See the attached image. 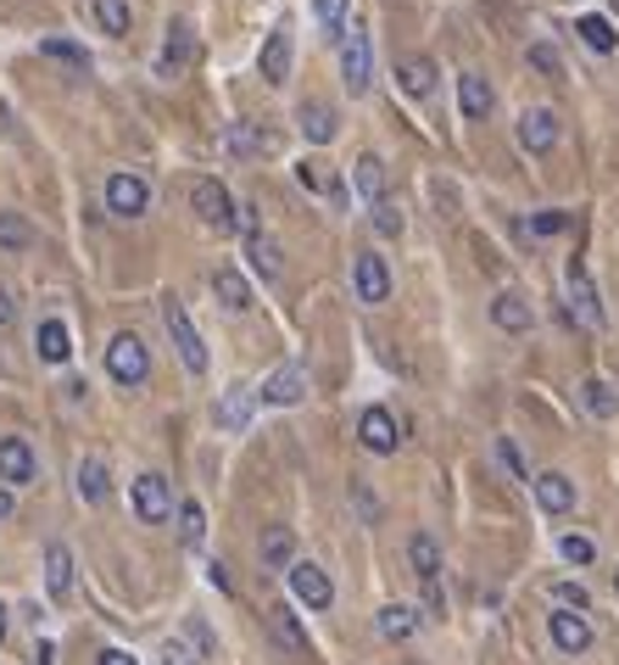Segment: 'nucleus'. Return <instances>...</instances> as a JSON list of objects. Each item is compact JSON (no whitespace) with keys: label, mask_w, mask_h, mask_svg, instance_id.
I'll return each mask as SVG.
<instances>
[{"label":"nucleus","mask_w":619,"mask_h":665,"mask_svg":"<svg viewBox=\"0 0 619 665\" xmlns=\"http://www.w3.org/2000/svg\"><path fill=\"white\" fill-rule=\"evenodd\" d=\"M374 235H385V241H396V235H402V207H396L391 196H380V202H374Z\"/></svg>","instance_id":"nucleus-40"},{"label":"nucleus","mask_w":619,"mask_h":665,"mask_svg":"<svg viewBox=\"0 0 619 665\" xmlns=\"http://www.w3.org/2000/svg\"><path fill=\"white\" fill-rule=\"evenodd\" d=\"M552 604H558V609H574V615H586V609H591V598H586V587H580V581H552Z\"/></svg>","instance_id":"nucleus-43"},{"label":"nucleus","mask_w":619,"mask_h":665,"mask_svg":"<svg viewBox=\"0 0 619 665\" xmlns=\"http://www.w3.org/2000/svg\"><path fill=\"white\" fill-rule=\"evenodd\" d=\"M163 324H168V336H174V348H179V364H185L190 375H207V342H202V330L190 324V313H185L179 296H163Z\"/></svg>","instance_id":"nucleus-2"},{"label":"nucleus","mask_w":619,"mask_h":665,"mask_svg":"<svg viewBox=\"0 0 619 665\" xmlns=\"http://www.w3.org/2000/svg\"><path fill=\"white\" fill-rule=\"evenodd\" d=\"M46 587H51V598L73 593V548L68 542H46Z\"/></svg>","instance_id":"nucleus-22"},{"label":"nucleus","mask_w":619,"mask_h":665,"mask_svg":"<svg viewBox=\"0 0 619 665\" xmlns=\"http://www.w3.org/2000/svg\"><path fill=\"white\" fill-rule=\"evenodd\" d=\"M190 51H196V35H190L185 18H174L168 35H163V51H157V79H179L185 62H190Z\"/></svg>","instance_id":"nucleus-11"},{"label":"nucleus","mask_w":619,"mask_h":665,"mask_svg":"<svg viewBox=\"0 0 619 665\" xmlns=\"http://www.w3.org/2000/svg\"><path fill=\"white\" fill-rule=\"evenodd\" d=\"M296 124H302V135H307L313 146H330V140L341 135V118H335L330 101H302V107H296Z\"/></svg>","instance_id":"nucleus-17"},{"label":"nucleus","mask_w":619,"mask_h":665,"mask_svg":"<svg viewBox=\"0 0 619 665\" xmlns=\"http://www.w3.org/2000/svg\"><path fill=\"white\" fill-rule=\"evenodd\" d=\"M341 79H346L352 96H363V90L374 85V40H369L363 23H352V29L341 35Z\"/></svg>","instance_id":"nucleus-3"},{"label":"nucleus","mask_w":619,"mask_h":665,"mask_svg":"<svg viewBox=\"0 0 619 665\" xmlns=\"http://www.w3.org/2000/svg\"><path fill=\"white\" fill-rule=\"evenodd\" d=\"M40 51H46V57H57V62H68V68H90V57H85L73 40H40Z\"/></svg>","instance_id":"nucleus-45"},{"label":"nucleus","mask_w":619,"mask_h":665,"mask_svg":"<svg viewBox=\"0 0 619 665\" xmlns=\"http://www.w3.org/2000/svg\"><path fill=\"white\" fill-rule=\"evenodd\" d=\"M252 403H257V392L252 387H229L224 398H218V431H246V420H252Z\"/></svg>","instance_id":"nucleus-21"},{"label":"nucleus","mask_w":619,"mask_h":665,"mask_svg":"<svg viewBox=\"0 0 619 665\" xmlns=\"http://www.w3.org/2000/svg\"><path fill=\"white\" fill-rule=\"evenodd\" d=\"M268 632H274V643H279V648L307 654V626H302V615H296L291 604H274V609H268Z\"/></svg>","instance_id":"nucleus-20"},{"label":"nucleus","mask_w":619,"mask_h":665,"mask_svg":"<svg viewBox=\"0 0 619 665\" xmlns=\"http://www.w3.org/2000/svg\"><path fill=\"white\" fill-rule=\"evenodd\" d=\"M558 554H563L569 565H591V559H597V542H591V537H580V531H563Z\"/></svg>","instance_id":"nucleus-42"},{"label":"nucleus","mask_w":619,"mask_h":665,"mask_svg":"<svg viewBox=\"0 0 619 665\" xmlns=\"http://www.w3.org/2000/svg\"><path fill=\"white\" fill-rule=\"evenodd\" d=\"M352 285H357V302H385L391 296V268H385V257L380 252H357L352 257Z\"/></svg>","instance_id":"nucleus-9"},{"label":"nucleus","mask_w":619,"mask_h":665,"mask_svg":"<svg viewBox=\"0 0 619 665\" xmlns=\"http://www.w3.org/2000/svg\"><path fill=\"white\" fill-rule=\"evenodd\" d=\"M558 229H569V213H536V218L524 224L530 241H547V235H558Z\"/></svg>","instance_id":"nucleus-46"},{"label":"nucleus","mask_w":619,"mask_h":665,"mask_svg":"<svg viewBox=\"0 0 619 665\" xmlns=\"http://www.w3.org/2000/svg\"><path fill=\"white\" fill-rule=\"evenodd\" d=\"M285 576H291V593H296V604H307V609H330V604H335V587H330V576H324L313 559H296Z\"/></svg>","instance_id":"nucleus-10"},{"label":"nucleus","mask_w":619,"mask_h":665,"mask_svg":"<svg viewBox=\"0 0 619 665\" xmlns=\"http://www.w3.org/2000/svg\"><path fill=\"white\" fill-rule=\"evenodd\" d=\"M530 492H536V503H541L547 515H569V509H574V481H569L563 470L536 476V481H530Z\"/></svg>","instance_id":"nucleus-18"},{"label":"nucleus","mask_w":619,"mask_h":665,"mask_svg":"<svg viewBox=\"0 0 619 665\" xmlns=\"http://www.w3.org/2000/svg\"><path fill=\"white\" fill-rule=\"evenodd\" d=\"M352 185H357V196L374 207V202L385 196V163H380L374 151H363V157L352 163Z\"/></svg>","instance_id":"nucleus-29"},{"label":"nucleus","mask_w":619,"mask_h":665,"mask_svg":"<svg viewBox=\"0 0 619 665\" xmlns=\"http://www.w3.org/2000/svg\"><path fill=\"white\" fill-rule=\"evenodd\" d=\"M146 207H151V185H146L140 174H112V179H107V213L140 218Z\"/></svg>","instance_id":"nucleus-8"},{"label":"nucleus","mask_w":619,"mask_h":665,"mask_svg":"<svg viewBox=\"0 0 619 665\" xmlns=\"http://www.w3.org/2000/svg\"><path fill=\"white\" fill-rule=\"evenodd\" d=\"M547 632H552V648H558V654H569V659H580V654L591 648V637H597V632H591V620H586V615H574V609H552V615H547Z\"/></svg>","instance_id":"nucleus-7"},{"label":"nucleus","mask_w":619,"mask_h":665,"mask_svg":"<svg viewBox=\"0 0 619 665\" xmlns=\"http://www.w3.org/2000/svg\"><path fill=\"white\" fill-rule=\"evenodd\" d=\"M202 537H207V515H202V503L190 498V503H179V542L196 548Z\"/></svg>","instance_id":"nucleus-37"},{"label":"nucleus","mask_w":619,"mask_h":665,"mask_svg":"<svg viewBox=\"0 0 619 665\" xmlns=\"http://www.w3.org/2000/svg\"><path fill=\"white\" fill-rule=\"evenodd\" d=\"M107 492H112L107 464H101V459H85V464H79V498H85V503H107Z\"/></svg>","instance_id":"nucleus-35"},{"label":"nucleus","mask_w":619,"mask_h":665,"mask_svg":"<svg viewBox=\"0 0 619 665\" xmlns=\"http://www.w3.org/2000/svg\"><path fill=\"white\" fill-rule=\"evenodd\" d=\"M268 151H274V135H268V129H257V124H229V129H224V157L252 163V157H268Z\"/></svg>","instance_id":"nucleus-16"},{"label":"nucleus","mask_w":619,"mask_h":665,"mask_svg":"<svg viewBox=\"0 0 619 665\" xmlns=\"http://www.w3.org/2000/svg\"><path fill=\"white\" fill-rule=\"evenodd\" d=\"M35 476H40V459H35L29 437H0V481L29 487Z\"/></svg>","instance_id":"nucleus-12"},{"label":"nucleus","mask_w":619,"mask_h":665,"mask_svg":"<svg viewBox=\"0 0 619 665\" xmlns=\"http://www.w3.org/2000/svg\"><path fill=\"white\" fill-rule=\"evenodd\" d=\"M296 179H302L307 190H330V196H335V179L324 174V163H302V168H296Z\"/></svg>","instance_id":"nucleus-47"},{"label":"nucleus","mask_w":619,"mask_h":665,"mask_svg":"<svg viewBox=\"0 0 619 665\" xmlns=\"http://www.w3.org/2000/svg\"><path fill=\"white\" fill-rule=\"evenodd\" d=\"M213 296H218L229 313H246V307H252V280H246L240 268H218V274H213Z\"/></svg>","instance_id":"nucleus-28"},{"label":"nucleus","mask_w":619,"mask_h":665,"mask_svg":"<svg viewBox=\"0 0 619 665\" xmlns=\"http://www.w3.org/2000/svg\"><path fill=\"white\" fill-rule=\"evenodd\" d=\"M574 398H580V409H586V414H597V420H613V414H619V398H613V392H608V381H597V375H591V381H580V392H574Z\"/></svg>","instance_id":"nucleus-34"},{"label":"nucleus","mask_w":619,"mask_h":665,"mask_svg":"<svg viewBox=\"0 0 619 665\" xmlns=\"http://www.w3.org/2000/svg\"><path fill=\"white\" fill-rule=\"evenodd\" d=\"M35 246V224L18 213V207H0V252L7 257H23Z\"/></svg>","instance_id":"nucleus-25"},{"label":"nucleus","mask_w":619,"mask_h":665,"mask_svg":"<svg viewBox=\"0 0 619 665\" xmlns=\"http://www.w3.org/2000/svg\"><path fill=\"white\" fill-rule=\"evenodd\" d=\"M413 665H419V659H413Z\"/></svg>","instance_id":"nucleus-54"},{"label":"nucleus","mask_w":619,"mask_h":665,"mask_svg":"<svg viewBox=\"0 0 619 665\" xmlns=\"http://www.w3.org/2000/svg\"><path fill=\"white\" fill-rule=\"evenodd\" d=\"M574 35H580L591 51H602V57L619 46V35H613V23H608V18H580V29H574Z\"/></svg>","instance_id":"nucleus-36"},{"label":"nucleus","mask_w":619,"mask_h":665,"mask_svg":"<svg viewBox=\"0 0 619 665\" xmlns=\"http://www.w3.org/2000/svg\"><path fill=\"white\" fill-rule=\"evenodd\" d=\"M263 403H274V409H291V403H302L307 398V370L302 364H279L268 381H263V392H257Z\"/></svg>","instance_id":"nucleus-14"},{"label":"nucleus","mask_w":619,"mask_h":665,"mask_svg":"<svg viewBox=\"0 0 619 665\" xmlns=\"http://www.w3.org/2000/svg\"><path fill=\"white\" fill-rule=\"evenodd\" d=\"M35 353H40L46 364H68V359H73V336H68V324H62V319H40V330H35Z\"/></svg>","instance_id":"nucleus-19"},{"label":"nucleus","mask_w":619,"mask_h":665,"mask_svg":"<svg viewBox=\"0 0 619 665\" xmlns=\"http://www.w3.org/2000/svg\"><path fill=\"white\" fill-rule=\"evenodd\" d=\"M96 23L107 35H129V0H96Z\"/></svg>","instance_id":"nucleus-38"},{"label":"nucleus","mask_w":619,"mask_h":665,"mask_svg":"<svg viewBox=\"0 0 619 665\" xmlns=\"http://www.w3.org/2000/svg\"><path fill=\"white\" fill-rule=\"evenodd\" d=\"M313 12H318V23H324L330 40L346 35V0H313Z\"/></svg>","instance_id":"nucleus-39"},{"label":"nucleus","mask_w":619,"mask_h":665,"mask_svg":"<svg viewBox=\"0 0 619 665\" xmlns=\"http://www.w3.org/2000/svg\"><path fill=\"white\" fill-rule=\"evenodd\" d=\"M519 146L536 151V157L552 151V146H558V113H552V107H524V113H519Z\"/></svg>","instance_id":"nucleus-13"},{"label":"nucleus","mask_w":619,"mask_h":665,"mask_svg":"<svg viewBox=\"0 0 619 665\" xmlns=\"http://www.w3.org/2000/svg\"><path fill=\"white\" fill-rule=\"evenodd\" d=\"M202 659H207V654H202L190 637H168V643H163V665H202Z\"/></svg>","instance_id":"nucleus-44"},{"label":"nucleus","mask_w":619,"mask_h":665,"mask_svg":"<svg viewBox=\"0 0 619 665\" xmlns=\"http://www.w3.org/2000/svg\"><path fill=\"white\" fill-rule=\"evenodd\" d=\"M407 559H413V576H419V581H435V576H441V542H435L430 531H413Z\"/></svg>","instance_id":"nucleus-31"},{"label":"nucleus","mask_w":619,"mask_h":665,"mask_svg":"<svg viewBox=\"0 0 619 665\" xmlns=\"http://www.w3.org/2000/svg\"><path fill=\"white\" fill-rule=\"evenodd\" d=\"M613 593H619V570H613Z\"/></svg>","instance_id":"nucleus-53"},{"label":"nucleus","mask_w":619,"mask_h":665,"mask_svg":"<svg viewBox=\"0 0 619 665\" xmlns=\"http://www.w3.org/2000/svg\"><path fill=\"white\" fill-rule=\"evenodd\" d=\"M530 68L547 74V79H558V51L552 46H530Z\"/></svg>","instance_id":"nucleus-48"},{"label":"nucleus","mask_w":619,"mask_h":665,"mask_svg":"<svg viewBox=\"0 0 619 665\" xmlns=\"http://www.w3.org/2000/svg\"><path fill=\"white\" fill-rule=\"evenodd\" d=\"M263 79L268 85H285L291 79V29H274L263 40Z\"/></svg>","instance_id":"nucleus-26"},{"label":"nucleus","mask_w":619,"mask_h":665,"mask_svg":"<svg viewBox=\"0 0 619 665\" xmlns=\"http://www.w3.org/2000/svg\"><path fill=\"white\" fill-rule=\"evenodd\" d=\"M12 319H18V302H12L7 285H0V324H12Z\"/></svg>","instance_id":"nucleus-50"},{"label":"nucleus","mask_w":619,"mask_h":665,"mask_svg":"<svg viewBox=\"0 0 619 665\" xmlns=\"http://www.w3.org/2000/svg\"><path fill=\"white\" fill-rule=\"evenodd\" d=\"M430 85H435V62H430V57H402V62H396V90H402V96L419 101V96H430Z\"/></svg>","instance_id":"nucleus-27"},{"label":"nucleus","mask_w":619,"mask_h":665,"mask_svg":"<svg viewBox=\"0 0 619 665\" xmlns=\"http://www.w3.org/2000/svg\"><path fill=\"white\" fill-rule=\"evenodd\" d=\"M107 375H112L118 387H129V392L151 381V348L135 336V330H124V336L107 342Z\"/></svg>","instance_id":"nucleus-1"},{"label":"nucleus","mask_w":619,"mask_h":665,"mask_svg":"<svg viewBox=\"0 0 619 665\" xmlns=\"http://www.w3.org/2000/svg\"><path fill=\"white\" fill-rule=\"evenodd\" d=\"M190 207H196V218L207 224V229H240V207H235V196L218 185V179H196L190 185Z\"/></svg>","instance_id":"nucleus-5"},{"label":"nucleus","mask_w":619,"mask_h":665,"mask_svg":"<svg viewBox=\"0 0 619 665\" xmlns=\"http://www.w3.org/2000/svg\"><path fill=\"white\" fill-rule=\"evenodd\" d=\"M497 464H502V470H508V476H513V481H524V487H530V481H536V476H530V464H524V459H519V448H513V442H508V437H497Z\"/></svg>","instance_id":"nucleus-41"},{"label":"nucleus","mask_w":619,"mask_h":665,"mask_svg":"<svg viewBox=\"0 0 619 665\" xmlns=\"http://www.w3.org/2000/svg\"><path fill=\"white\" fill-rule=\"evenodd\" d=\"M129 503H135V515H140L146 526H163V520L174 515V487H168V476H157V470L135 476V487H129Z\"/></svg>","instance_id":"nucleus-6"},{"label":"nucleus","mask_w":619,"mask_h":665,"mask_svg":"<svg viewBox=\"0 0 619 665\" xmlns=\"http://www.w3.org/2000/svg\"><path fill=\"white\" fill-rule=\"evenodd\" d=\"M0 637H7V604H0Z\"/></svg>","instance_id":"nucleus-52"},{"label":"nucleus","mask_w":619,"mask_h":665,"mask_svg":"<svg viewBox=\"0 0 619 665\" xmlns=\"http://www.w3.org/2000/svg\"><path fill=\"white\" fill-rule=\"evenodd\" d=\"M374 632H380L385 643H407V637L419 632V609H413V604H385V609L374 615Z\"/></svg>","instance_id":"nucleus-23"},{"label":"nucleus","mask_w":619,"mask_h":665,"mask_svg":"<svg viewBox=\"0 0 619 665\" xmlns=\"http://www.w3.org/2000/svg\"><path fill=\"white\" fill-rule=\"evenodd\" d=\"M357 442H363L369 453H396V442H402V437H396L391 409H380V403H374V409H363V414H357Z\"/></svg>","instance_id":"nucleus-15"},{"label":"nucleus","mask_w":619,"mask_h":665,"mask_svg":"<svg viewBox=\"0 0 619 665\" xmlns=\"http://www.w3.org/2000/svg\"><path fill=\"white\" fill-rule=\"evenodd\" d=\"M246 257H252V268L263 274V280H279L285 274V257H279V246L257 229V235H246Z\"/></svg>","instance_id":"nucleus-33"},{"label":"nucleus","mask_w":619,"mask_h":665,"mask_svg":"<svg viewBox=\"0 0 619 665\" xmlns=\"http://www.w3.org/2000/svg\"><path fill=\"white\" fill-rule=\"evenodd\" d=\"M7 515H12V492H7V487H0V520H7Z\"/></svg>","instance_id":"nucleus-51"},{"label":"nucleus","mask_w":619,"mask_h":665,"mask_svg":"<svg viewBox=\"0 0 619 665\" xmlns=\"http://www.w3.org/2000/svg\"><path fill=\"white\" fill-rule=\"evenodd\" d=\"M263 565L268 570H291L296 565V531L291 526H268L263 531Z\"/></svg>","instance_id":"nucleus-30"},{"label":"nucleus","mask_w":619,"mask_h":665,"mask_svg":"<svg viewBox=\"0 0 619 665\" xmlns=\"http://www.w3.org/2000/svg\"><path fill=\"white\" fill-rule=\"evenodd\" d=\"M563 291H569V319L580 330H602V296H597V285H591V274H586L580 257L563 263Z\"/></svg>","instance_id":"nucleus-4"},{"label":"nucleus","mask_w":619,"mask_h":665,"mask_svg":"<svg viewBox=\"0 0 619 665\" xmlns=\"http://www.w3.org/2000/svg\"><path fill=\"white\" fill-rule=\"evenodd\" d=\"M491 319H497V330H508V336H524V330H530V302L519 296V291H502L497 302H491Z\"/></svg>","instance_id":"nucleus-24"},{"label":"nucleus","mask_w":619,"mask_h":665,"mask_svg":"<svg viewBox=\"0 0 619 665\" xmlns=\"http://www.w3.org/2000/svg\"><path fill=\"white\" fill-rule=\"evenodd\" d=\"M96 665H140V659H135L129 648H101V659H96Z\"/></svg>","instance_id":"nucleus-49"},{"label":"nucleus","mask_w":619,"mask_h":665,"mask_svg":"<svg viewBox=\"0 0 619 665\" xmlns=\"http://www.w3.org/2000/svg\"><path fill=\"white\" fill-rule=\"evenodd\" d=\"M458 107H463V118L480 124V118L491 113V85H485L480 74H463V79H458Z\"/></svg>","instance_id":"nucleus-32"}]
</instances>
